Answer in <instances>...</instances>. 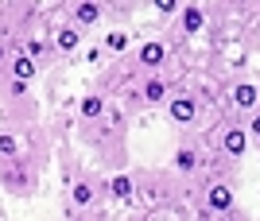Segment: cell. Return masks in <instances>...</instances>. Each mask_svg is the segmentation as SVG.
I'll return each instance as SVG.
<instances>
[{"label": "cell", "instance_id": "6da1fadb", "mask_svg": "<svg viewBox=\"0 0 260 221\" xmlns=\"http://www.w3.org/2000/svg\"><path fill=\"white\" fill-rule=\"evenodd\" d=\"M70 20H74L82 31H89V27H98V23L105 20V8H101V0H74V4H70Z\"/></svg>", "mask_w": 260, "mask_h": 221}, {"label": "cell", "instance_id": "7a4b0ae2", "mask_svg": "<svg viewBox=\"0 0 260 221\" xmlns=\"http://www.w3.org/2000/svg\"><path fill=\"white\" fill-rule=\"evenodd\" d=\"M167 117L175 124H190L198 117V101L190 93H179V97H167Z\"/></svg>", "mask_w": 260, "mask_h": 221}, {"label": "cell", "instance_id": "3957f363", "mask_svg": "<svg viewBox=\"0 0 260 221\" xmlns=\"http://www.w3.org/2000/svg\"><path fill=\"white\" fill-rule=\"evenodd\" d=\"M8 78H20V82H35V74H39V62H35L27 51H20V55H12L8 58Z\"/></svg>", "mask_w": 260, "mask_h": 221}, {"label": "cell", "instance_id": "277c9868", "mask_svg": "<svg viewBox=\"0 0 260 221\" xmlns=\"http://www.w3.org/2000/svg\"><path fill=\"white\" fill-rule=\"evenodd\" d=\"M233 210V190L225 182H214L206 190V213H229Z\"/></svg>", "mask_w": 260, "mask_h": 221}, {"label": "cell", "instance_id": "5b68a950", "mask_svg": "<svg viewBox=\"0 0 260 221\" xmlns=\"http://www.w3.org/2000/svg\"><path fill=\"white\" fill-rule=\"evenodd\" d=\"M140 66L144 70H159L163 66V58H167V43H163V39H148V43L140 47Z\"/></svg>", "mask_w": 260, "mask_h": 221}, {"label": "cell", "instance_id": "8992f818", "mask_svg": "<svg viewBox=\"0 0 260 221\" xmlns=\"http://www.w3.org/2000/svg\"><path fill=\"white\" fill-rule=\"evenodd\" d=\"M221 148H225V155H245L249 152V128H225L221 132Z\"/></svg>", "mask_w": 260, "mask_h": 221}, {"label": "cell", "instance_id": "52a82bcc", "mask_svg": "<svg viewBox=\"0 0 260 221\" xmlns=\"http://www.w3.org/2000/svg\"><path fill=\"white\" fill-rule=\"evenodd\" d=\"M179 23H183L186 35H198L206 27V12L198 8V4H186V8H179Z\"/></svg>", "mask_w": 260, "mask_h": 221}, {"label": "cell", "instance_id": "ba28073f", "mask_svg": "<svg viewBox=\"0 0 260 221\" xmlns=\"http://www.w3.org/2000/svg\"><path fill=\"white\" fill-rule=\"evenodd\" d=\"M54 47H58L62 55L78 51V47H82V27H78V23H66V27H58V35H54Z\"/></svg>", "mask_w": 260, "mask_h": 221}, {"label": "cell", "instance_id": "9c48e42d", "mask_svg": "<svg viewBox=\"0 0 260 221\" xmlns=\"http://www.w3.org/2000/svg\"><path fill=\"white\" fill-rule=\"evenodd\" d=\"M140 101H144V105H159V101H167V82L152 74V78L140 86Z\"/></svg>", "mask_w": 260, "mask_h": 221}, {"label": "cell", "instance_id": "30bf717a", "mask_svg": "<svg viewBox=\"0 0 260 221\" xmlns=\"http://www.w3.org/2000/svg\"><path fill=\"white\" fill-rule=\"evenodd\" d=\"M78 113H82V121H101V117L109 113V105H105V97H98V93H89V97H82Z\"/></svg>", "mask_w": 260, "mask_h": 221}, {"label": "cell", "instance_id": "8fae6325", "mask_svg": "<svg viewBox=\"0 0 260 221\" xmlns=\"http://www.w3.org/2000/svg\"><path fill=\"white\" fill-rule=\"evenodd\" d=\"M256 101H260V93H256V86H249V82H241V86L233 89V105H237L241 113H252Z\"/></svg>", "mask_w": 260, "mask_h": 221}, {"label": "cell", "instance_id": "7c38bea8", "mask_svg": "<svg viewBox=\"0 0 260 221\" xmlns=\"http://www.w3.org/2000/svg\"><path fill=\"white\" fill-rule=\"evenodd\" d=\"M109 194L120 198V202L136 198V182H132V175H113V178H109Z\"/></svg>", "mask_w": 260, "mask_h": 221}, {"label": "cell", "instance_id": "4fadbf2b", "mask_svg": "<svg viewBox=\"0 0 260 221\" xmlns=\"http://www.w3.org/2000/svg\"><path fill=\"white\" fill-rule=\"evenodd\" d=\"M70 198H74V206H70V213H82L86 206H93V182H74V190H70Z\"/></svg>", "mask_w": 260, "mask_h": 221}, {"label": "cell", "instance_id": "5bb4252c", "mask_svg": "<svg viewBox=\"0 0 260 221\" xmlns=\"http://www.w3.org/2000/svg\"><path fill=\"white\" fill-rule=\"evenodd\" d=\"M175 167H179V171H186V175H190V171H198V152H194V148H179V152H175Z\"/></svg>", "mask_w": 260, "mask_h": 221}, {"label": "cell", "instance_id": "9a60e30c", "mask_svg": "<svg viewBox=\"0 0 260 221\" xmlns=\"http://www.w3.org/2000/svg\"><path fill=\"white\" fill-rule=\"evenodd\" d=\"M128 43H132V39H128V31H120V27H117V31H109V35H105V51H113V55L128 51Z\"/></svg>", "mask_w": 260, "mask_h": 221}, {"label": "cell", "instance_id": "2e32d148", "mask_svg": "<svg viewBox=\"0 0 260 221\" xmlns=\"http://www.w3.org/2000/svg\"><path fill=\"white\" fill-rule=\"evenodd\" d=\"M152 4H155V12H159V16H175V12L183 8L179 0H152Z\"/></svg>", "mask_w": 260, "mask_h": 221}, {"label": "cell", "instance_id": "e0dca14e", "mask_svg": "<svg viewBox=\"0 0 260 221\" xmlns=\"http://www.w3.org/2000/svg\"><path fill=\"white\" fill-rule=\"evenodd\" d=\"M249 136H252V140H260V113L249 121Z\"/></svg>", "mask_w": 260, "mask_h": 221}, {"label": "cell", "instance_id": "ac0fdd59", "mask_svg": "<svg viewBox=\"0 0 260 221\" xmlns=\"http://www.w3.org/2000/svg\"><path fill=\"white\" fill-rule=\"evenodd\" d=\"M8 66V39H0V70Z\"/></svg>", "mask_w": 260, "mask_h": 221}]
</instances>
